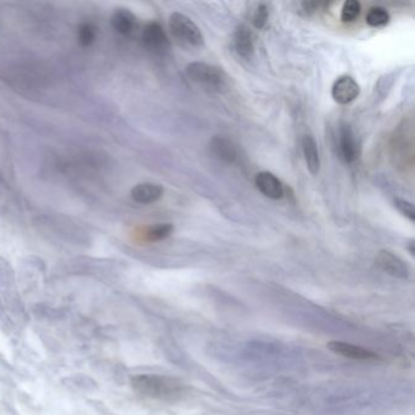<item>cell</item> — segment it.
<instances>
[{
    "mask_svg": "<svg viewBox=\"0 0 415 415\" xmlns=\"http://www.w3.org/2000/svg\"><path fill=\"white\" fill-rule=\"evenodd\" d=\"M268 17H269V11H268V8L264 4H260V6H257L256 12H255V15H253V26L258 28V30H262L263 27L266 26L267 22H268Z\"/></svg>",
    "mask_w": 415,
    "mask_h": 415,
    "instance_id": "ffe728a7",
    "label": "cell"
},
{
    "mask_svg": "<svg viewBox=\"0 0 415 415\" xmlns=\"http://www.w3.org/2000/svg\"><path fill=\"white\" fill-rule=\"evenodd\" d=\"M173 226L171 223H161L154 226H150L145 233V239L148 241H161L168 238L173 233Z\"/></svg>",
    "mask_w": 415,
    "mask_h": 415,
    "instance_id": "2e32d148",
    "label": "cell"
},
{
    "mask_svg": "<svg viewBox=\"0 0 415 415\" xmlns=\"http://www.w3.org/2000/svg\"><path fill=\"white\" fill-rule=\"evenodd\" d=\"M234 48L238 55L244 59H250L255 52L253 39L250 30L245 26H240L235 32L234 36Z\"/></svg>",
    "mask_w": 415,
    "mask_h": 415,
    "instance_id": "5bb4252c",
    "label": "cell"
},
{
    "mask_svg": "<svg viewBox=\"0 0 415 415\" xmlns=\"http://www.w3.org/2000/svg\"><path fill=\"white\" fill-rule=\"evenodd\" d=\"M164 195V188L154 183H140L131 190V196L135 202L142 205H149L160 200Z\"/></svg>",
    "mask_w": 415,
    "mask_h": 415,
    "instance_id": "30bf717a",
    "label": "cell"
},
{
    "mask_svg": "<svg viewBox=\"0 0 415 415\" xmlns=\"http://www.w3.org/2000/svg\"><path fill=\"white\" fill-rule=\"evenodd\" d=\"M340 154L345 162L352 164L358 157V143L352 128L345 124L340 129Z\"/></svg>",
    "mask_w": 415,
    "mask_h": 415,
    "instance_id": "9c48e42d",
    "label": "cell"
},
{
    "mask_svg": "<svg viewBox=\"0 0 415 415\" xmlns=\"http://www.w3.org/2000/svg\"><path fill=\"white\" fill-rule=\"evenodd\" d=\"M360 10H362V6H360V3H359L358 0H347V1H345L342 10H341V21L345 22V23L354 22L360 15Z\"/></svg>",
    "mask_w": 415,
    "mask_h": 415,
    "instance_id": "e0dca14e",
    "label": "cell"
},
{
    "mask_svg": "<svg viewBox=\"0 0 415 415\" xmlns=\"http://www.w3.org/2000/svg\"><path fill=\"white\" fill-rule=\"evenodd\" d=\"M255 184H256L257 189L269 199L279 200L284 196V186H282V182L271 172L264 171V172L257 173Z\"/></svg>",
    "mask_w": 415,
    "mask_h": 415,
    "instance_id": "ba28073f",
    "label": "cell"
},
{
    "mask_svg": "<svg viewBox=\"0 0 415 415\" xmlns=\"http://www.w3.org/2000/svg\"><path fill=\"white\" fill-rule=\"evenodd\" d=\"M394 204H395L396 209L400 211L402 215H405L410 222L415 221L414 206L412 202L405 200V199H400V197H395Z\"/></svg>",
    "mask_w": 415,
    "mask_h": 415,
    "instance_id": "d6986e66",
    "label": "cell"
},
{
    "mask_svg": "<svg viewBox=\"0 0 415 415\" xmlns=\"http://www.w3.org/2000/svg\"><path fill=\"white\" fill-rule=\"evenodd\" d=\"M328 349H331L334 354H341L346 358L356 359V360H375L380 359L379 354L371 352L369 349H363L357 345L344 342V341H331L329 342Z\"/></svg>",
    "mask_w": 415,
    "mask_h": 415,
    "instance_id": "52a82bcc",
    "label": "cell"
},
{
    "mask_svg": "<svg viewBox=\"0 0 415 415\" xmlns=\"http://www.w3.org/2000/svg\"><path fill=\"white\" fill-rule=\"evenodd\" d=\"M365 21H367V23H368L370 27L385 26L386 23H389V11L384 9V8H381V6H373V8H370V10L368 11L367 17H365Z\"/></svg>",
    "mask_w": 415,
    "mask_h": 415,
    "instance_id": "9a60e30c",
    "label": "cell"
},
{
    "mask_svg": "<svg viewBox=\"0 0 415 415\" xmlns=\"http://www.w3.org/2000/svg\"><path fill=\"white\" fill-rule=\"evenodd\" d=\"M302 151L307 168L313 175H318L320 168L318 146L312 135H305L302 139Z\"/></svg>",
    "mask_w": 415,
    "mask_h": 415,
    "instance_id": "4fadbf2b",
    "label": "cell"
},
{
    "mask_svg": "<svg viewBox=\"0 0 415 415\" xmlns=\"http://www.w3.org/2000/svg\"><path fill=\"white\" fill-rule=\"evenodd\" d=\"M413 247H414V241H410L409 251L412 255H414V249H413Z\"/></svg>",
    "mask_w": 415,
    "mask_h": 415,
    "instance_id": "7402d4cb",
    "label": "cell"
},
{
    "mask_svg": "<svg viewBox=\"0 0 415 415\" xmlns=\"http://www.w3.org/2000/svg\"><path fill=\"white\" fill-rule=\"evenodd\" d=\"M186 76L196 86L209 92H221L226 87V75L220 67L195 61L186 66Z\"/></svg>",
    "mask_w": 415,
    "mask_h": 415,
    "instance_id": "7a4b0ae2",
    "label": "cell"
},
{
    "mask_svg": "<svg viewBox=\"0 0 415 415\" xmlns=\"http://www.w3.org/2000/svg\"><path fill=\"white\" fill-rule=\"evenodd\" d=\"M113 30L122 36H131L137 30V17L132 11L124 8L116 9L111 17Z\"/></svg>",
    "mask_w": 415,
    "mask_h": 415,
    "instance_id": "8fae6325",
    "label": "cell"
},
{
    "mask_svg": "<svg viewBox=\"0 0 415 415\" xmlns=\"http://www.w3.org/2000/svg\"><path fill=\"white\" fill-rule=\"evenodd\" d=\"M143 43L148 50L159 55L168 52L171 48L168 37L157 22H150L144 27Z\"/></svg>",
    "mask_w": 415,
    "mask_h": 415,
    "instance_id": "277c9868",
    "label": "cell"
},
{
    "mask_svg": "<svg viewBox=\"0 0 415 415\" xmlns=\"http://www.w3.org/2000/svg\"><path fill=\"white\" fill-rule=\"evenodd\" d=\"M131 384L139 395L161 402H175L185 395L186 387L180 380L167 375H134Z\"/></svg>",
    "mask_w": 415,
    "mask_h": 415,
    "instance_id": "6da1fadb",
    "label": "cell"
},
{
    "mask_svg": "<svg viewBox=\"0 0 415 415\" xmlns=\"http://www.w3.org/2000/svg\"><path fill=\"white\" fill-rule=\"evenodd\" d=\"M211 153L224 164H233L236 160L235 145L229 139L215 135L210 140Z\"/></svg>",
    "mask_w": 415,
    "mask_h": 415,
    "instance_id": "7c38bea8",
    "label": "cell"
},
{
    "mask_svg": "<svg viewBox=\"0 0 415 415\" xmlns=\"http://www.w3.org/2000/svg\"><path fill=\"white\" fill-rule=\"evenodd\" d=\"M318 6V3H314V1H306V3H302L303 10L306 11L307 14H312V12H314V11L317 10Z\"/></svg>",
    "mask_w": 415,
    "mask_h": 415,
    "instance_id": "44dd1931",
    "label": "cell"
},
{
    "mask_svg": "<svg viewBox=\"0 0 415 415\" xmlns=\"http://www.w3.org/2000/svg\"><path fill=\"white\" fill-rule=\"evenodd\" d=\"M97 38L95 27L90 23H82L78 27V41L82 46H90Z\"/></svg>",
    "mask_w": 415,
    "mask_h": 415,
    "instance_id": "ac0fdd59",
    "label": "cell"
},
{
    "mask_svg": "<svg viewBox=\"0 0 415 415\" xmlns=\"http://www.w3.org/2000/svg\"><path fill=\"white\" fill-rule=\"evenodd\" d=\"M169 30L175 38L191 46H202L204 36L194 21L180 12L169 16Z\"/></svg>",
    "mask_w": 415,
    "mask_h": 415,
    "instance_id": "3957f363",
    "label": "cell"
},
{
    "mask_svg": "<svg viewBox=\"0 0 415 415\" xmlns=\"http://www.w3.org/2000/svg\"><path fill=\"white\" fill-rule=\"evenodd\" d=\"M359 93H360V88L358 83L349 76L338 78L331 88L333 99L340 105L352 103L359 97Z\"/></svg>",
    "mask_w": 415,
    "mask_h": 415,
    "instance_id": "8992f818",
    "label": "cell"
},
{
    "mask_svg": "<svg viewBox=\"0 0 415 415\" xmlns=\"http://www.w3.org/2000/svg\"><path fill=\"white\" fill-rule=\"evenodd\" d=\"M376 264L381 271L392 277L407 279L409 277V266L400 256L387 250H381L376 256Z\"/></svg>",
    "mask_w": 415,
    "mask_h": 415,
    "instance_id": "5b68a950",
    "label": "cell"
}]
</instances>
